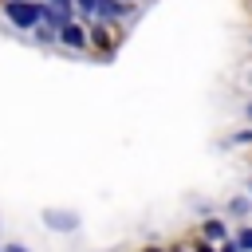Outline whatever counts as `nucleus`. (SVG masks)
<instances>
[{
    "instance_id": "nucleus-1",
    "label": "nucleus",
    "mask_w": 252,
    "mask_h": 252,
    "mask_svg": "<svg viewBox=\"0 0 252 252\" xmlns=\"http://www.w3.org/2000/svg\"><path fill=\"white\" fill-rule=\"evenodd\" d=\"M4 16H8L16 28L32 32V28L47 16V8H39V4H32V0H8V4H4Z\"/></svg>"
},
{
    "instance_id": "nucleus-6",
    "label": "nucleus",
    "mask_w": 252,
    "mask_h": 252,
    "mask_svg": "<svg viewBox=\"0 0 252 252\" xmlns=\"http://www.w3.org/2000/svg\"><path fill=\"white\" fill-rule=\"evenodd\" d=\"M236 248H252V228H244V232L236 236Z\"/></svg>"
},
{
    "instance_id": "nucleus-4",
    "label": "nucleus",
    "mask_w": 252,
    "mask_h": 252,
    "mask_svg": "<svg viewBox=\"0 0 252 252\" xmlns=\"http://www.w3.org/2000/svg\"><path fill=\"white\" fill-rule=\"evenodd\" d=\"M122 12V4H114V0H98L94 4V16H118Z\"/></svg>"
},
{
    "instance_id": "nucleus-7",
    "label": "nucleus",
    "mask_w": 252,
    "mask_h": 252,
    "mask_svg": "<svg viewBox=\"0 0 252 252\" xmlns=\"http://www.w3.org/2000/svg\"><path fill=\"white\" fill-rule=\"evenodd\" d=\"M94 4H98V0H79V8H83V12H91V16H94Z\"/></svg>"
},
{
    "instance_id": "nucleus-3",
    "label": "nucleus",
    "mask_w": 252,
    "mask_h": 252,
    "mask_svg": "<svg viewBox=\"0 0 252 252\" xmlns=\"http://www.w3.org/2000/svg\"><path fill=\"white\" fill-rule=\"evenodd\" d=\"M47 224H51V228H75V217H71V213H63V217H59V213H47Z\"/></svg>"
},
{
    "instance_id": "nucleus-5",
    "label": "nucleus",
    "mask_w": 252,
    "mask_h": 252,
    "mask_svg": "<svg viewBox=\"0 0 252 252\" xmlns=\"http://www.w3.org/2000/svg\"><path fill=\"white\" fill-rule=\"evenodd\" d=\"M205 236H213V240L220 236V240H224V224H220V220H209V224H205Z\"/></svg>"
},
{
    "instance_id": "nucleus-8",
    "label": "nucleus",
    "mask_w": 252,
    "mask_h": 252,
    "mask_svg": "<svg viewBox=\"0 0 252 252\" xmlns=\"http://www.w3.org/2000/svg\"><path fill=\"white\" fill-rule=\"evenodd\" d=\"M248 114H252V106H248Z\"/></svg>"
},
{
    "instance_id": "nucleus-2",
    "label": "nucleus",
    "mask_w": 252,
    "mask_h": 252,
    "mask_svg": "<svg viewBox=\"0 0 252 252\" xmlns=\"http://www.w3.org/2000/svg\"><path fill=\"white\" fill-rule=\"evenodd\" d=\"M59 39H63V43H71V47H83V43H87V35H83V28H79V24H63V28H59Z\"/></svg>"
}]
</instances>
